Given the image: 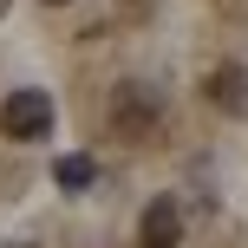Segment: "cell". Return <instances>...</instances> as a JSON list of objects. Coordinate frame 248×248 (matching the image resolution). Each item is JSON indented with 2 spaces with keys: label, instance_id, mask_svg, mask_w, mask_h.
Here are the masks:
<instances>
[{
  "label": "cell",
  "instance_id": "cell-7",
  "mask_svg": "<svg viewBox=\"0 0 248 248\" xmlns=\"http://www.w3.org/2000/svg\"><path fill=\"white\" fill-rule=\"evenodd\" d=\"M39 7H65V0H39Z\"/></svg>",
  "mask_w": 248,
  "mask_h": 248
},
{
  "label": "cell",
  "instance_id": "cell-3",
  "mask_svg": "<svg viewBox=\"0 0 248 248\" xmlns=\"http://www.w3.org/2000/svg\"><path fill=\"white\" fill-rule=\"evenodd\" d=\"M202 98L216 111H229V118H248V65H216L202 78Z\"/></svg>",
  "mask_w": 248,
  "mask_h": 248
},
{
  "label": "cell",
  "instance_id": "cell-6",
  "mask_svg": "<svg viewBox=\"0 0 248 248\" xmlns=\"http://www.w3.org/2000/svg\"><path fill=\"white\" fill-rule=\"evenodd\" d=\"M0 248H39V242H0Z\"/></svg>",
  "mask_w": 248,
  "mask_h": 248
},
{
  "label": "cell",
  "instance_id": "cell-4",
  "mask_svg": "<svg viewBox=\"0 0 248 248\" xmlns=\"http://www.w3.org/2000/svg\"><path fill=\"white\" fill-rule=\"evenodd\" d=\"M137 242L144 248H176L183 242V209H176L170 196H157L144 216H137Z\"/></svg>",
  "mask_w": 248,
  "mask_h": 248
},
{
  "label": "cell",
  "instance_id": "cell-8",
  "mask_svg": "<svg viewBox=\"0 0 248 248\" xmlns=\"http://www.w3.org/2000/svg\"><path fill=\"white\" fill-rule=\"evenodd\" d=\"M0 13H7V0H0Z\"/></svg>",
  "mask_w": 248,
  "mask_h": 248
},
{
  "label": "cell",
  "instance_id": "cell-5",
  "mask_svg": "<svg viewBox=\"0 0 248 248\" xmlns=\"http://www.w3.org/2000/svg\"><path fill=\"white\" fill-rule=\"evenodd\" d=\"M52 183H59L65 196H78V189H92V157H85V150H72V157H59V163H52Z\"/></svg>",
  "mask_w": 248,
  "mask_h": 248
},
{
  "label": "cell",
  "instance_id": "cell-2",
  "mask_svg": "<svg viewBox=\"0 0 248 248\" xmlns=\"http://www.w3.org/2000/svg\"><path fill=\"white\" fill-rule=\"evenodd\" d=\"M0 131H7L13 144L46 137V131H52V98H46V92H7V105H0Z\"/></svg>",
  "mask_w": 248,
  "mask_h": 248
},
{
  "label": "cell",
  "instance_id": "cell-1",
  "mask_svg": "<svg viewBox=\"0 0 248 248\" xmlns=\"http://www.w3.org/2000/svg\"><path fill=\"white\" fill-rule=\"evenodd\" d=\"M105 118H111V131L118 137H150L157 131V118H163V105H157V92L144 85V78H118L111 85V98H105Z\"/></svg>",
  "mask_w": 248,
  "mask_h": 248
}]
</instances>
